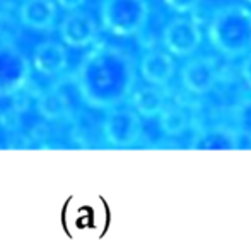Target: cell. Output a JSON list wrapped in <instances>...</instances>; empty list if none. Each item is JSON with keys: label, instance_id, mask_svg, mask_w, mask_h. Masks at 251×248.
I'll list each match as a JSON object with an SVG mask.
<instances>
[{"label": "cell", "instance_id": "cell-16", "mask_svg": "<svg viewBox=\"0 0 251 248\" xmlns=\"http://www.w3.org/2000/svg\"><path fill=\"white\" fill-rule=\"evenodd\" d=\"M236 120H238V129L241 130L243 136L251 139V99L245 101L238 108Z\"/></svg>", "mask_w": 251, "mask_h": 248}, {"label": "cell", "instance_id": "cell-18", "mask_svg": "<svg viewBox=\"0 0 251 248\" xmlns=\"http://www.w3.org/2000/svg\"><path fill=\"white\" fill-rule=\"evenodd\" d=\"M241 76L245 79V83L251 87V52L246 55V58L241 63Z\"/></svg>", "mask_w": 251, "mask_h": 248}, {"label": "cell", "instance_id": "cell-12", "mask_svg": "<svg viewBox=\"0 0 251 248\" xmlns=\"http://www.w3.org/2000/svg\"><path fill=\"white\" fill-rule=\"evenodd\" d=\"M36 108L47 120H65L70 116V103L58 87H50L38 96Z\"/></svg>", "mask_w": 251, "mask_h": 248}, {"label": "cell", "instance_id": "cell-15", "mask_svg": "<svg viewBox=\"0 0 251 248\" xmlns=\"http://www.w3.org/2000/svg\"><path fill=\"white\" fill-rule=\"evenodd\" d=\"M190 116L181 106L178 105H166L164 110L159 113V129L162 134L169 137L181 136L188 130Z\"/></svg>", "mask_w": 251, "mask_h": 248}, {"label": "cell", "instance_id": "cell-4", "mask_svg": "<svg viewBox=\"0 0 251 248\" xmlns=\"http://www.w3.org/2000/svg\"><path fill=\"white\" fill-rule=\"evenodd\" d=\"M142 120L137 110L115 108L108 110L102 120V137L113 147H133L142 139Z\"/></svg>", "mask_w": 251, "mask_h": 248}, {"label": "cell", "instance_id": "cell-2", "mask_svg": "<svg viewBox=\"0 0 251 248\" xmlns=\"http://www.w3.org/2000/svg\"><path fill=\"white\" fill-rule=\"evenodd\" d=\"M212 47L227 58L251 52V10L243 5H226L212 14L208 23Z\"/></svg>", "mask_w": 251, "mask_h": 248}, {"label": "cell", "instance_id": "cell-8", "mask_svg": "<svg viewBox=\"0 0 251 248\" xmlns=\"http://www.w3.org/2000/svg\"><path fill=\"white\" fill-rule=\"evenodd\" d=\"M60 38L67 47L84 48L98 40V24L82 10H70L60 23Z\"/></svg>", "mask_w": 251, "mask_h": 248}, {"label": "cell", "instance_id": "cell-9", "mask_svg": "<svg viewBox=\"0 0 251 248\" xmlns=\"http://www.w3.org/2000/svg\"><path fill=\"white\" fill-rule=\"evenodd\" d=\"M56 0H24L19 7V19L33 31H51L56 21Z\"/></svg>", "mask_w": 251, "mask_h": 248}, {"label": "cell", "instance_id": "cell-1", "mask_svg": "<svg viewBox=\"0 0 251 248\" xmlns=\"http://www.w3.org/2000/svg\"><path fill=\"white\" fill-rule=\"evenodd\" d=\"M74 83L82 101L96 110H111L133 94L137 65L128 52L96 45L80 62Z\"/></svg>", "mask_w": 251, "mask_h": 248}, {"label": "cell", "instance_id": "cell-20", "mask_svg": "<svg viewBox=\"0 0 251 248\" xmlns=\"http://www.w3.org/2000/svg\"><path fill=\"white\" fill-rule=\"evenodd\" d=\"M248 2H250V3H251V0H248Z\"/></svg>", "mask_w": 251, "mask_h": 248}, {"label": "cell", "instance_id": "cell-7", "mask_svg": "<svg viewBox=\"0 0 251 248\" xmlns=\"http://www.w3.org/2000/svg\"><path fill=\"white\" fill-rule=\"evenodd\" d=\"M219 67L212 56H195L190 58L179 72V81L188 93L201 96L214 89L217 83Z\"/></svg>", "mask_w": 251, "mask_h": 248}, {"label": "cell", "instance_id": "cell-11", "mask_svg": "<svg viewBox=\"0 0 251 248\" xmlns=\"http://www.w3.org/2000/svg\"><path fill=\"white\" fill-rule=\"evenodd\" d=\"M140 74L151 86H166L175 76V60L169 52L151 50L140 60Z\"/></svg>", "mask_w": 251, "mask_h": 248}, {"label": "cell", "instance_id": "cell-3", "mask_svg": "<svg viewBox=\"0 0 251 248\" xmlns=\"http://www.w3.org/2000/svg\"><path fill=\"white\" fill-rule=\"evenodd\" d=\"M101 28L113 36H133L149 21L147 0H102L100 7Z\"/></svg>", "mask_w": 251, "mask_h": 248}, {"label": "cell", "instance_id": "cell-5", "mask_svg": "<svg viewBox=\"0 0 251 248\" xmlns=\"http://www.w3.org/2000/svg\"><path fill=\"white\" fill-rule=\"evenodd\" d=\"M31 76L29 60L12 43H0V96H14L24 89Z\"/></svg>", "mask_w": 251, "mask_h": 248}, {"label": "cell", "instance_id": "cell-6", "mask_svg": "<svg viewBox=\"0 0 251 248\" xmlns=\"http://www.w3.org/2000/svg\"><path fill=\"white\" fill-rule=\"evenodd\" d=\"M201 33L195 21L186 19V17H176L162 33V43L166 50L175 56H188L195 53V50L200 47Z\"/></svg>", "mask_w": 251, "mask_h": 248}, {"label": "cell", "instance_id": "cell-19", "mask_svg": "<svg viewBox=\"0 0 251 248\" xmlns=\"http://www.w3.org/2000/svg\"><path fill=\"white\" fill-rule=\"evenodd\" d=\"M56 3L63 10H77L79 7H82L86 3V0H56Z\"/></svg>", "mask_w": 251, "mask_h": 248}, {"label": "cell", "instance_id": "cell-17", "mask_svg": "<svg viewBox=\"0 0 251 248\" xmlns=\"http://www.w3.org/2000/svg\"><path fill=\"white\" fill-rule=\"evenodd\" d=\"M164 3L169 7L171 10L178 14H186V12H192L199 7L200 0H164Z\"/></svg>", "mask_w": 251, "mask_h": 248}, {"label": "cell", "instance_id": "cell-13", "mask_svg": "<svg viewBox=\"0 0 251 248\" xmlns=\"http://www.w3.org/2000/svg\"><path fill=\"white\" fill-rule=\"evenodd\" d=\"M132 103H133V108L137 110V113L140 116H144V118L159 116V113L168 105L164 93L157 86H146L137 89L132 94Z\"/></svg>", "mask_w": 251, "mask_h": 248}, {"label": "cell", "instance_id": "cell-14", "mask_svg": "<svg viewBox=\"0 0 251 248\" xmlns=\"http://www.w3.org/2000/svg\"><path fill=\"white\" fill-rule=\"evenodd\" d=\"M236 132L224 127H208L193 139L195 149H234L239 146Z\"/></svg>", "mask_w": 251, "mask_h": 248}, {"label": "cell", "instance_id": "cell-10", "mask_svg": "<svg viewBox=\"0 0 251 248\" xmlns=\"http://www.w3.org/2000/svg\"><path fill=\"white\" fill-rule=\"evenodd\" d=\"M69 65V53L65 47L56 41L40 43L33 52V67L45 77H55Z\"/></svg>", "mask_w": 251, "mask_h": 248}]
</instances>
